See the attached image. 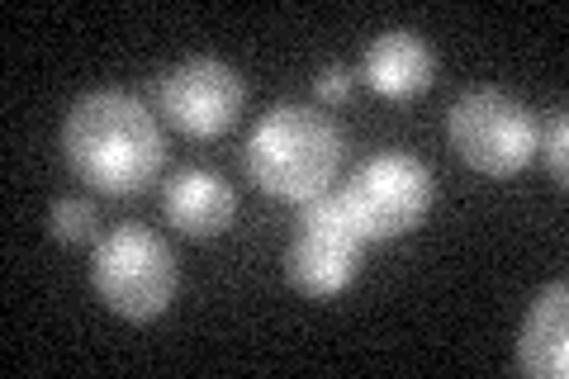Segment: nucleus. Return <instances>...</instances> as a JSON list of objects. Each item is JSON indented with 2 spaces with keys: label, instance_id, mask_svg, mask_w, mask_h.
I'll list each match as a JSON object with an SVG mask.
<instances>
[{
  "label": "nucleus",
  "instance_id": "1a4fd4ad",
  "mask_svg": "<svg viewBox=\"0 0 569 379\" xmlns=\"http://www.w3.org/2000/svg\"><path fill=\"white\" fill-rule=\"evenodd\" d=\"M361 81L385 100H413L437 81V52L418 29H385L366 48Z\"/></svg>",
  "mask_w": 569,
  "mask_h": 379
},
{
  "label": "nucleus",
  "instance_id": "f03ea898",
  "mask_svg": "<svg viewBox=\"0 0 569 379\" xmlns=\"http://www.w3.org/2000/svg\"><path fill=\"white\" fill-rule=\"evenodd\" d=\"M342 152V129L318 104H276L247 133L242 167L266 200L309 205L332 190Z\"/></svg>",
  "mask_w": 569,
  "mask_h": 379
},
{
  "label": "nucleus",
  "instance_id": "9d476101",
  "mask_svg": "<svg viewBox=\"0 0 569 379\" xmlns=\"http://www.w3.org/2000/svg\"><path fill=\"white\" fill-rule=\"evenodd\" d=\"M512 366L527 379H565L569 375V285L556 280L531 299L518 328Z\"/></svg>",
  "mask_w": 569,
  "mask_h": 379
},
{
  "label": "nucleus",
  "instance_id": "20e7f679",
  "mask_svg": "<svg viewBox=\"0 0 569 379\" xmlns=\"http://www.w3.org/2000/svg\"><path fill=\"white\" fill-rule=\"evenodd\" d=\"M447 142L475 176H518L541 142V123L522 96L503 86H475L447 110Z\"/></svg>",
  "mask_w": 569,
  "mask_h": 379
},
{
  "label": "nucleus",
  "instance_id": "7ed1b4c3",
  "mask_svg": "<svg viewBox=\"0 0 569 379\" xmlns=\"http://www.w3.org/2000/svg\"><path fill=\"white\" fill-rule=\"evenodd\" d=\"M91 290L114 318L152 322L176 303L181 266H176V251L162 232H152L142 223H119L96 242Z\"/></svg>",
  "mask_w": 569,
  "mask_h": 379
},
{
  "label": "nucleus",
  "instance_id": "f257e3e1",
  "mask_svg": "<svg viewBox=\"0 0 569 379\" xmlns=\"http://www.w3.org/2000/svg\"><path fill=\"white\" fill-rule=\"evenodd\" d=\"M62 157L86 190L129 200L167 167V138L133 90L100 86L71 100L62 119Z\"/></svg>",
  "mask_w": 569,
  "mask_h": 379
},
{
  "label": "nucleus",
  "instance_id": "f8f14e48",
  "mask_svg": "<svg viewBox=\"0 0 569 379\" xmlns=\"http://www.w3.org/2000/svg\"><path fill=\"white\" fill-rule=\"evenodd\" d=\"M537 152H541V161H546L550 180H556V186H565V180H569V119H565V110H550V123L541 129Z\"/></svg>",
  "mask_w": 569,
  "mask_h": 379
},
{
  "label": "nucleus",
  "instance_id": "39448f33",
  "mask_svg": "<svg viewBox=\"0 0 569 379\" xmlns=\"http://www.w3.org/2000/svg\"><path fill=\"white\" fill-rule=\"evenodd\" d=\"M337 200H342L366 242H395L418 232L422 219L432 213L437 180L427 171V161H418L413 152H376L351 171V180L337 190Z\"/></svg>",
  "mask_w": 569,
  "mask_h": 379
},
{
  "label": "nucleus",
  "instance_id": "9b49d317",
  "mask_svg": "<svg viewBox=\"0 0 569 379\" xmlns=\"http://www.w3.org/2000/svg\"><path fill=\"white\" fill-rule=\"evenodd\" d=\"M96 205L81 200V195H62V200L48 205V238L62 242V247H81V242H96Z\"/></svg>",
  "mask_w": 569,
  "mask_h": 379
},
{
  "label": "nucleus",
  "instance_id": "0eeeda50",
  "mask_svg": "<svg viewBox=\"0 0 569 379\" xmlns=\"http://www.w3.org/2000/svg\"><path fill=\"white\" fill-rule=\"evenodd\" d=\"M152 100H157V114L176 133L204 142V138L228 133L242 119L247 81L223 58H186L152 81Z\"/></svg>",
  "mask_w": 569,
  "mask_h": 379
},
{
  "label": "nucleus",
  "instance_id": "ddd939ff",
  "mask_svg": "<svg viewBox=\"0 0 569 379\" xmlns=\"http://www.w3.org/2000/svg\"><path fill=\"white\" fill-rule=\"evenodd\" d=\"M313 96H318V104H347V100L356 96V71L342 67V62L323 67V71L313 77Z\"/></svg>",
  "mask_w": 569,
  "mask_h": 379
},
{
  "label": "nucleus",
  "instance_id": "6e6552de",
  "mask_svg": "<svg viewBox=\"0 0 569 379\" xmlns=\"http://www.w3.org/2000/svg\"><path fill=\"white\" fill-rule=\"evenodd\" d=\"M162 213L167 223L181 232L190 242H213L223 238L238 219V190L228 186L219 171H204V167H186L167 180V195H162Z\"/></svg>",
  "mask_w": 569,
  "mask_h": 379
},
{
  "label": "nucleus",
  "instance_id": "423d86ee",
  "mask_svg": "<svg viewBox=\"0 0 569 379\" xmlns=\"http://www.w3.org/2000/svg\"><path fill=\"white\" fill-rule=\"evenodd\" d=\"M361 257H366V238L356 232L351 213L342 209L337 195H318V200L299 205L295 219V238L284 247V280L290 290L305 299H337L347 295L356 276H361Z\"/></svg>",
  "mask_w": 569,
  "mask_h": 379
}]
</instances>
